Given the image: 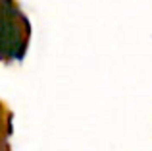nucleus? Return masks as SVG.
Here are the masks:
<instances>
[{"label":"nucleus","mask_w":152,"mask_h":151,"mask_svg":"<svg viewBox=\"0 0 152 151\" xmlns=\"http://www.w3.org/2000/svg\"><path fill=\"white\" fill-rule=\"evenodd\" d=\"M29 41V25L12 0H0V60H19Z\"/></svg>","instance_id":"1"}]
</instances>
